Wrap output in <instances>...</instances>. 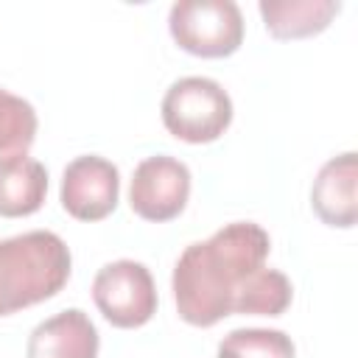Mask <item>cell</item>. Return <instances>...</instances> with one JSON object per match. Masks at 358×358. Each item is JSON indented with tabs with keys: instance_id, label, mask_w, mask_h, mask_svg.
Returning a JSON list of instances; mask_svg holds the SVG:
<instances>
[{
	"instance_id": "277c9868",
	"label": "cell",
	"mask_w": 358,
	"mask_h": 358,
	"mask_svg": "<svg viewBox=\"0 0 358 358\" xmlns=\"http://www.w3.org/2000/svg\"><path fill=\"white\" fill-rule=\"evenodd\" d=\"M168 31L193 56L224 59L243 42V14L235 0H176L168 11Z\"/></svg>"
},
{
	"instance_id": "8fae6325",
	"label": "cell",
	"mask_w": 358,
	"mask_h": 358,
	"mask_svg": "<svg viewBox=\"0 0 358 358\" xmlns=\"http://www.w3.org/2000/svg\"><path fill=\"white\" fill-rule=\"evenodd\" d=\"M336 0H260L257 11L274 39H305L322 34L338 14Z\"/></svg>"
},
{
	"instance_id": "9c48e42d",
	"label": "cell",
	"mask_w": 358,
	"mask_h": 358,
	"mask_svg": "<svg viewBox=\"0 0 358 358\" xmlns=\"http://www.w3.org/2000/svg\"><path fill=\"white\" fill-rule=\"evenodd\" d=\"M358 157L355 151H344L338 157H330L310 187V207L327 227L350 229L358 221Z\"/></svg>"
},
{
	"instance_id": "3957f363",
	"label": "cell",
	"mask_w": 358,
	"mask_h": 358,
	"mask_svg": "<svg viewBox=\"0 0 358 358\" xmlns=\"http://www.w3.org/2000/svg\"><path fill=\"white\" fill-rule=\"evenodd\" d=\"M159 115L176 140L201 145L218 140L229 129L232 98L215 78L182 76L165 90Z\"/></svg>"
},
{
	"instance_id": "5b68a950",
	"label": "cell",
	"mask_w": 358,
	"mask_h": 358,
	"mask_svg": "<svg viewBox=\"0 0 358 358\" xmlns=\"http://www.w3.org/2000/svg\"><path fill=\"white\" fill-rule=\"evenodd\" d=\"M92 302L112 327L134 330L151 322L159 296L148 266L120 257L98 268L92 280Z\"/></svg>"
},
{
	"instance_id": "52a82bcc",
	"label": "cell",
	"mask_w": 358,
	"mask_h": 358,
	"mask_svg": "<svg viewBox=\"0 0 358 358\" xmlns=\"http://www.w3.org/2000/svg\"><path fill=\"white\" fill-rule=\"evenodd\" d=\"M120 199V171L115 162L98 154H81L62 171L59 201L76 221L106 218Z\"/></svg>"
},
{
	"instance_id": "8992f818",
	"label": "cell",
	"mask_w": 358,
	"mask_h": 358,
	"mask_svg": "<svg viewBox=\"0 0 358 358\" xmlns=\"http://www.w3.org/2000/svg\"><path fill=\"white\" fill-rule=\"evenodd\" d=\"M190 199V168L171 157L154 154L137 162L129 185V204L143 221H171L176 218Z\"/></svg>"
},
{
	"instance_id": "4fadbf2b",
	"label": "cell",
	"mask_w": 358,
	"mask_h": 358,
	"mask_svg": "<svg viewBox=\"0 0 358 358\" xmlns=\"http://www.w3.org/2000/svg\"><path fill=\"white\" fill-rule=\"evenodd\" d=\"M39 117L31 101L0 87V159L14 154H28L36 140Z\"/></svg>"
},
{
	"instance_id": "7a4b0ae2",
	"label": "cell",
	"mask_w": 358,
	"mask_h": 358,
	"mask_svg": "<svg viewBox=\"0 0 358 358\" xmlns=\"http://www.w3.org/2000/svg\"><path fill=\"white\" fill-rule=\"evenodd\" d=\"M70 246L50 229L0 238V316L56 296L70 280Z\"/></svg>"
},
{
	"instance_id": "6da1fadb",
	"label": "cell",
	"mask_w": 358,
	"mask_h": 358,
	"mask_svg": "<svg viewBox=\"0 0 358 358\" xmlns=\"http://www.w3.org/2000/svg\"><path fill=\"white\" fill-rule=\"evenodd\" d=\"M268 249L271 238L255 221H232L210 238L187 243L171 274L179 319L193 327H213L235 313L243 282L266 266Z\"/></svg>"
},
{
	"instance_id": "30bf717a",
	"label": "cell",
	"mask_w": 358,
	"mask_h": 358,
	"mask_svg": "<svg viewBox=\"0 0 358 358\" xmlns=\"http://www.w3.org/2000/svg\"><path fill=\"white\" fill-rule=\"evenodd\" d=\"M48 196V168L28 157L14 154L0 159V215L25 218L34 215Z\"/></svg>"
},
{
	"instance_id": "5bb4252c",
	"label": "cell",
	"mask_w": 358,
	"mask_h": 358,
	"mask_svg": "<svg viewBox=\"0 0 358 358\" xmlns=\"http://www.w3.org/2000/svg\"><path fill=\"white\" fill-rule=\"evenodd\" d=\"M291 336L271 327H238L218 341V358H294Z\"/></svg>"
},
{
	"instance_id": "7c38bea8",
	"label": "cell",
	"mask_w": 358,
	"mask_h": 358,
	"mask_svg": "<svg viewBox=\"0 0 358 358\" xmlns=\"http://www.w3.org/2000/svg\"><path fill=\"white\" fill-rule=\"evenodd\" d=\"M294 299V285L280 268L260 266L249 280L243 282L235 313H252V316H280Z\"/></svg>"
},
{
	"instance_id": "ba28073f",
	"label": "cell",
	"mask_w": 358,
	"mask_h": 358,
	"mask_svg": "<svg viewBox=\"0 0 358 358\" xmlns=\"http://www.w3.org/2000/svg\"><path fill=\"white\" fill-rule=\"evenodd\" d=\"M98 327L81 308L59 310L42 319L28 341L25 358H98Z\"/></svg>"
}]
</instances>
